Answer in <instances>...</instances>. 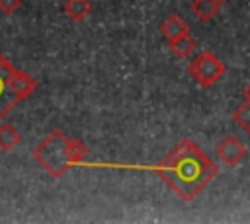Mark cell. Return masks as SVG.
<instances>
[{
    "label": "cell",
    "instance_id": "obj_1",
    "mask_svg": "<svg viewBox=\"0 0 250 224\" xmlns=\"http://www.w3.org/2000/svg\"><path fill=\"white\" fill-rule=\"evenodd\" d=\"M141 169L154 171L182 201L195 199V195L201 193L219 173V166L189 138H184L158 166Z\"/></svg>",
    "mask_w": 250,
    "mask_h": 224
},
{
    "label": "cell",
    "instance_id": "obj_2",
    "mask_svg": "<svg viewBox=\"0 0 250 224\" xmlns=\"http://www.w3.org/2000/svg\"><path fill=\"white\" fill-rule=\"evenodd\" d=\"M37 88L35 78L18 70L0 53V121Z\"/></svg>",
    "mask_w": 250,
    "mask_h": 224
},
{
    "label": "cell",
    "instance_id": "obj_3",
    "mask_svg": "<svg viewBox=\"0 0 250 224\" xmlns=\"http://www.w3.org/2000/svg\"><path fill=\"white\" fill-rule=\"evenodd\" d=\"M33 158L55 177H62L66 173V169L72 164V158H70V138L55 129L51 131L35 148H33Z\"/></svg>",
    "mask_w": 250,
    "mask_h": 224
},
{
    "label": "cell",
    "instance_id": "obj_4",
    "mask_svg": "<svg viewBox=\"0 0 250 224\" xmlns=\"http://www.w3.org/2000/svg\"><path fill=\"white\" fill-rule=\"evenodd\" d=\"M189 74H191V78H193L199 86L209 88V86L217 84V82L223 78V74H225V64H223L215 55L203 51V53H199V55L189 62Z\"/></svg>",
    "mask_w": 250,
    "mask_h": 224
},
{
    "label": "cell",
    "instance_id": "obj_5",
    "mask_svg": "<svg viewBox=\"0 0 250 224\" xmlns=\"http://www.w3.org/2000/svg\"><path fill=\"white\" fill-rule=\"evenodd\" d=\"M215 152H217L219 160H221L223 164H227V166H236V164L246 156V148H244V144H242L236 136H227V138H223V140L217 144Z\"/></svg>",
    "mask_w": 250,
    "mask_h": 224
},
{
    "label": "cell",
    "instance_id": "obj_6",
    "mask_svg": "<svg viewBox=\"0 0 250 224\" xmlns=\"http://www.w3.org/2000/svg\"><path fill=\"white\" fill-rule=\"evenodd\" d=\"M160 33L164 35V39L172 41V39H178L182 35H188L189 33V25L186 23L184 18L180 16H170L164 19V23L160 25Z\"/></svg>",
    "mask_w": 250,
    "mask_h": 224
},
{
    "label": "cell",
    "instance_id": "obj_7",
    "mask_svg": "<svg viewBox=\"0 0 250 224\" xmlns=\"http://www.w3.org/2000/svg\"><path fill=\"white\" fill-rule=\"evenodd\" d=\"M219 10H221V4H219L217 0H193V2H191V12H193V16H197L201 21L213 19Z\"/></svg>",
    "mask_w": 250,
    "mask_h": 224
},
{
    "label": "cell",
    "instance_id": "obj_8",
    "mask_svg": "<svg viewBox=\"0 0 250 224\" xmlns=\"http://www.w3.org/2000/svg\"><path fill=\"white\" fill-rule=\"evenodd\" d=\"M21 140L18 129L10 123H0V150H14Z\"/></svg>",
    "mask_w": 250,
    "mask_h": 224
},
{
    "label": "cell",
    "instance_id": "obj_9",
    "mask_svg": "<svg viewBox=\"0 0 250 224\" xmlns=\"http://www.w3.org/2000/svg\"><path fill=\"white\" fill-rule=\"evenodd\" d=\"M90 10H92V6H90L88 0H66L64 2V14L70 19H74V21L86 19L88 14H90Z\"/></svg>",
    "mask_w": 250,
    "mask_h": 224
},
{
    "label": "cell",
    "instance_id": "obj_10",
    "mask_svg": "<svg viewBox=\"0 0 250 224\" xmlns=\"http://www.w3.org/2000/svg\"><path fill=\"white\" fill-rule=\"evenodd\" d=\"M168 45H170V51H172L176 56H180V58H186V56H189V55L195 51V41L189 37V33H188V35H182V37H178V39L168 41Z\"/></svg>",
    "mask_w": 250,
    "mask_h": 224
},
{
    "label": "cell",
    "instance_id": "obj_11",
    "mask_svg": "<svg viewBox=\"0 0 250 224\" xmlns=\"http://www.w3.org/2000/svg\"><path fill=\"white\" fill-rule=\"evenodd\" d=\"M232 117H234V123H236L244 132L250 134V99H244V101L234 109Z\"/></svg>",
    "mask_w": 250,
    "mask_h": 224
},
{
    "label": "cell",
    "instance_id": "obj_12",
    "mask_svg": "<svg viewBox=\"0 0 250 224\" xmlns=\"http://www.w3.org/2000/svg\"><path fill=\"white\" fill-rule=\"evenodd\" d=\"M88 156V148L82 140L78 138H70V158H72V164L78 166L80 162H84V158Z\"/></svg>",
    "mask_w": 250,
    "mask_h": 224
},
{
    "label": "cell",
    "instance_id": "obj_13",
    "mask_svg": "<svg viewBox=\"0 0 250 224\" xmlns=\"http://www.w3.org/2000/svg\"><path fill=\"white\" fill-rule=\"evenodd\" d=\"M21 6V0H0V12L6 16H12Z\"/></svg>",
    "mask_w": 250,
    "mask_h": 224
},
{
    "label": "cell",
    "instance_id": "obj_14",
    "mask_svg": "<svg viewBox=\"0 0 250 224\" xmlns=\"http://www.w3.org/2000/svg\"><path fill=\"white\" fill-rule=\"evenodd\" d=\"M244 97H246V99H250V84H248V86H246V90H244Z\"/></svg>",
    "mask_w": 250,
    "mask_h": 224
},
{
    "label": "cell",
    "instance_id": "obj_15",
    "mask_svg": "<svg viewBox=\"0 0 250 224\" xmlns=\"http://www.w3.org/2000/svg\"><path fill=\"white\" fill-rule=\"evenodd\" d=\"M217 2H219V4H225V2H227V0H217Z\"/></svg>",
    "mask_w": 250,
    "mask_h": 224
}]
</instances>
